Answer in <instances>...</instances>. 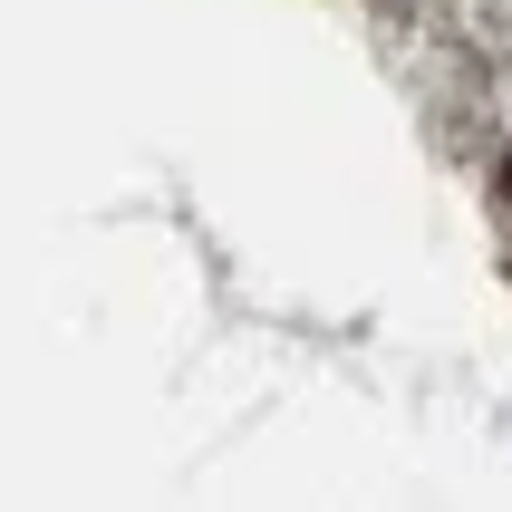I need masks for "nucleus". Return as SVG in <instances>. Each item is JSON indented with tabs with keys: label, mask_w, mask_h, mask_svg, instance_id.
<instances>
[{
	"label": "nucleus",
	"mask_w": 512,
	"mask_h": 512,
	"mask_svg": "<svg viewBox=\"0 0 512 512\" xmlns=\"http://www.w3.org/2000/svg\"><path fill=\"white\" fill-rule=\"evenodd\" d=\"M503 174H512V165H503Z\"/></svg>",
	"instance_id": "nucleus-1"
}]
</instances>
